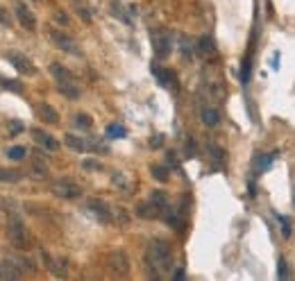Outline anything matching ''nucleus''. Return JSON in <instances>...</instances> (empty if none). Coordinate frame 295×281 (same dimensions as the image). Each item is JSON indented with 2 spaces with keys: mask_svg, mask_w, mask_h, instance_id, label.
<instances>
[{
  "mask_svg": "<svg viewBox=\"0 0 295 281\" xmlns=\"http://www.w3.org/2000/svg\"><path fill=\"white\" fill-rule=\"evenodd\" d=\"M145 259H148V265H150L152 270V277H159V272H166L173 268V249L166 240L161 238H155L150 240L148 245V252H145Z\"/></svg>",
  "mask_w": 295,
  "mask_h": 281,
  "instance_id": "obj_1",
  "label": "nucleus"
},
{
  "mask_svg": "<svg viewBox=\"0 0 295 281\" xmlns=\"http://www.w3.org/2000/svg\"><path fill=\"white\" fill-rule=\"evenodd\" d=\"M50 73H53L55 80H57V89L61 91L66 98H70V100L80 98V86H77V82H75V75L70 73L68 68H64L61 64H50Z\"/></svg>",
  "mask_w": 295,
  "mask_h": 281,
  "instance_id": "obj_2",
  "label": "nucleus"
},
{
  "mask_svg": "<svg viewBox=\"0 0 295 281\" xmlns=\"http://www.w3.org/2000/svg\"><path fill=\"white\" fill-rule=\"evenodd\" d=\"M152 48L159 59H166L173 50V34L166 30H155L152 32Z\"/></svg>",
  "mask_w": 295,
  "mask_h": 281,
  "instance_id": "obj_3",
  "label": "nucleus"
},
{
  "mask_svg": "<svg viewBox=\"0 0 295 281\" xmlns=\"http://www.w3.org/2000/svg\"><path fill=\"white\" fill-rule=\"evenodd\" d=\"M53 193L61 200H77L82 195V188L70 179H57L53 181Z\"/></svg>",
  "mask_w": 295,
  "mask_h": 281,
  "instance_id": "obj_4",
  "label": "nucleus"
},
{
  "mask_svg": "<svg viewBox=\"0 0 295 281\" xmlns=\"http://www.w3.org/2000/svg\"><path fill=\"white\" fill-rule=\"evenodd\" d=\"M84 211L89 213V216H93L98 220V223H112V211H109V207L105 204L102 200H96V197H91V200H86L84 204Z\"/></svg>",
  "mask_w": 295,
  "mask_h": 281,
  "instance_id": "obj_5",
  "label": "nucleus"
},
{
  "mask_svg": "<svg viewBox=\"0 0 295 281\" xmlns=\"http://www.w3.org/2000/svg\"><path fill=\"white\" fill-rule=\"evenodd\" d=\"M7 233H9V240L16 245L18 249L27 247V231H25V225L18 220V218H11L7 223Z\"/></svg>",
  "mask_w": 295,
  "mask_h": 281,
  "instance_id": "obj_6",
  "label": "nucleus"
},
{
  "mask_svg": "<svg viewBox=\"0 0 295 281\" xmlns=\"http://www.w3.org/2000/svg\"><path fill=\"white\" fill-rule=\"evenodd\" d=\"M7 59H9V64L14 66L18 73H23V75H34V73H37V68H34V64H32V59L25 57V55H21V53H16V50L7 53Z\"/></svg>",
  "mask_w": 295,
  "mask_h": 281,
  "instance_id": "obj_7",
  "label": "nucleus"
},
{
  "mask_svg": "<svg viewBox=\"0 0 295 281\" xmlns=\"http://www.w3.org/2000/svg\"><path fill=\"white\" fill-rule=\"evenodd\" d=\"M50 39H53V43L57 46L59 50H64V53H70V55H80V48H77L75 39H70L68 34L59 32V30H53V32H50Z\"/></svg>",
  "mask_w": 295,
  "mask_h": 281,
  "instance_id": "obj_8",
  "label": "nucleus"
},
{
  "mask_svg": "<svg viewBox=\"0 0 295 281\" xmlns=\"http://www.w3.org/2000/svg\"><path fill=\"white\" fill-rule=\"evenodd\" d=\"M107 263H109V268H112L116 275H127V272H129L127 254L120 252V249H116V252H112V254L107 256Z\"/></svg>",
  "mask_w": 295,
  "mask_h": 281,
  "instance_id": "obj_9",
  "label": "nucleus"
},
{
  "mask_svg": "<svg viewBox=\"0 0 295 281\" xmlns=\"http://www.w3.org/2000/svg\"><path fill=\"white\" fill-rule=\"evenodd\" d=\"M14 11H16V18L18 23H21L25 30H34L37 27V18H34V14L30 9H27L23 2H16V7H14Z\"/></svg>",
  "mask_w": 295,
  "mask_h": 281,
  "instance_id": "obj_10",
  "label": "nucleus"
},
{
  "mask_svg": "<svg viewBox=\"0 0 295 281\" xmlns=\"http://www.w3.org/2000/svg\"><path fill=\"white\" fill-rule=\"evenodd\" d=\"M64 143L68 145L70 150H75V152H86V150H98V145L89 143V141H84V138L75 136V134H66V136H64Z\"/></svg>",
  "mask_w": 295,
  "mask_h": 281,
  "instance_id": "obj_11",
  "label": "nucleus"
},
{
  "mask_svg": "<svg viewBox=\"0 0 295 281\" xmlns=\"http://www.w3.org/2000/svg\"><path fill=\"white\" fill-rule=\"evenodd\" d=\"M152 75L157 77V82H159L161 86H166V89H175L177 80H175V75H173L168 68H159V66H152Z\"/></svg>",
  "mask_w": 295,
  "mask_h": 281,
  "instance_id": "obj_12",
  "label": "nucleus"
},
{
  "mask_svg": "<svg viewBox=\"0 0 295 281\" xmlns=\"http://www.w3.org/2000/svg\"><path fill=\"white\" fill-rule=\"evenodd\" d=\"M21 270H18L14 263H9V261H0V279H7V281H16L21 279Z\"/></svg>",
  "mask_w": 295,
  "mask_h": 281,
  "instance_id": "obj_13",
  "label": "nucleus"
},
{
  "mask_svg": "<svg viewBox=\"0 0 295 281\" xmlns=\"http://www.w3.org/2000/svg\"><path fill=\"white\" fill-rule=\"evenodd\" d=\"M200 118H202V122L207 125V127H216L220 120V113L218 109H214V107H204L202 112H200Z\"/></svg>",
  "mask_w": 295,
  "mask_h": 281,
  "instance_id": "obj_14",
  "label": "nucleus"
},
{
  "mask_svg": "<svg viewBox=\"0 0 295 281\" xmlns=\"http://www.w3.org/2000/svg\"><path fill=\"white\" fill-rule=\"evenodd\" d=\"M37 113L41 116V120H46V122H50V125H55V122L59 120V113L55 112L50 105H46V102H41V105L37 107Z\"/></svg>",
  "mask_w": 295,
  "mask_h": 281,
  "instance_id": "obj_15",
  "label": "nucleus"
},
{
  "mask_svg": "<svg viewBox=\"0 0 295 281\" xmlns=\"http://www.w3.org/2000/svg\"><path fill=\"white\" fill-rule=\"evenodd\" d=\"M32 136L37 138V143H41L43 148H48V150H57L59 148V143L55 141L50 134H46V132H41V129H32Z\"/></svg>",
  "mask_w": 295,
  "mask_h": 281,
  "instance_id": "obj_16",
  "label": "nucleus"
},
{
  "mask_svg": "<svg viewBox=\"0 0 295 281\" xmlns=\"http://www.w3.org/2000/svg\"><path fill=\"white\" fill-rule=\"evenodd\" d=\"M270 164H273V154H259L257 159H254V172L261 175L266 168H270Z\"/></svg>",
  "mask_w": 295,
  "mask_h": 281,
  "instance_id": "obj_17",
  "label": "nucleus"
},
{
  "mask_svg": "<svg viewBox=\"0 0 295 281\" xmlns=\"http://www.w3.org/2000/svg\"><path fill=\"white\" fill-rule=\"evenodd\" d=\"M198 53L202 55V57H209V55L214 53V41H211L209 37H202L198 41Z\"/></svg>",
  "mask_w": 295,
  "mask_h": 281,
  "instance_id": "obj_18",
  "label": "nucleus"
},
{
  "mask_svg": "<svg viewBox=\"0 0 295 281\" xmlns=\"http://www.w3.org/2000/svg\"><path fill=\"white\" fill-rule=\"evenodd\" d=\"M112 14H114V16H118V18H120V21H125V23H132V16H127V14H125V7L123 5H120V2H116V0H114V2H112Z\"/></svg>",
  "mask_w": 295,
  "mask_h": 281,
  "instance_id": "obj_19",
  "label": "nucleus"
},
{
  "mask_svg": "<svg viewBox=\"0 0 295 281\" xmlns=\"http://www.w3.org/2000/svg\"><path fill=\"white\" fill-rule=\"evenodd\" d=\"M152 204H155L157 209H161V211H166L168 209V200H166V195L161 191H155L152 193Z\"/></svg>",
  "mask_w": 295,
  "mask_h": 281,
  "instance_id": "obj_20",
  "label": "nucleus"
},
{
  "mask_svg": "<svg viewBox=\"0 0 295 281\" xmlns=\"http://www.w3.org/2000/svg\"><path fill=\"white\" fill-rule=\"evenodd\" d=\"M150 172H152V177H155L157 181H161V184H164V181H168V170L164 168V166H152Z\"/></svg>",
  "mask_w": 295,
  "mask_h": 281,
  "instance_id": "obj_21",
  "label": "nucleus"
},
{
  "mask_svg": "<svg viewBox=\"0 0 295 281\" xmlns=\"http://www.w3.org/2000/svg\"><path fill=\"white\" fill-rule=\"evenodd\" d=\"M21 179V172L18 170H2L0 168V181H18Z\"/></svg>",
  "mask_w": 295,
  "mask_h": 281,
  "instance_id": "obj_22",
  "label": "nucleus"
},
{
  "mask_svg": "<svg viewBox=\"0 0 295 281\" xmlns=\"http://www.w3.org/2000/svg\"><path fill=\"white\" fill-rule=\"evenodd\" d=\"M125 127L123 125H109L107 127V138H123L125 136Z\"/></svg>",
  "mask_w": 295,
  "mask_h": 281,
  "instance_id": "obj_23",
  "label": "nucleus"
},
{
  "mask_svg": "<svg viewBox=\"0 0 295 281\" xmlns=\"http://www.w3.org/2000/svg\"><path fill=\"white\" fill-rule=\"evenodd\" d=\"M75 125H77V127H82V129H89L93 125V120H91L89 113H77V116H75Z\"/></svg>",
  "mask_w": 295,
  "mask_h": 281,
  "instance_id": "obj_24",
  "label": "nucleus"
},
{
  "mask_svg": "<svg viewBox=\"0 0 295 281\" xmlns=\"http://www.w3.org/2000/svg\"><path fill=\"white\" fill-rule=\"evenodd\" d=\"M7 157H9V159H14V161L23 159V157H25V148H23V145H14V148H9Z\"/></svg>",
  "mask_w": 295,
  "mask_h": 281,
  "instance_id": "obj_25",
  "label": "nucleus"
},
{
  "mask_svg": "<svg viewBox=\"0 0 295 281\" xmlns=\"http://www.w3.org/2000/svg\"><path fill=\"white\" fill-rule=\"evenodd\" d=\"M179 46H182V55H184V57H191L193 50H191V41H188L186 37H179Z\"/></svg>",
  "mask_w": 295,
  "mask_h": 281,
  "instance_id": "obj_26",
  "label": "nucleus"
},
{
  "mask_svg": "<svg viewBox=\"0 0 295 281\" xmlns=\"http://www.w3.org/2000/svg\"><path fill=\"white\" fill-rule=\"evenodd\" d=\"M209 154H214V159L218 161V164H223V159H225V152H223L218 145H209Z\"/></svg>",
  "mask_w": 295,
  "mask_h": 281,
  "instance_id": "obj_27",
  "label": "nucleus"
},
{
  "mask_svg": "<svg viewBox=\"0 0 295 281\" xmlns=\"http://www.w3.org/2000/svg\"><path fill=\"white\" fill-rule=\"evenodd\" d=\"M286 265H289V263H286L284 259L279 261V272H277L279 279H289V277H291V272H289V268H286Z\"/></svg>",
  "mask_w": 295,
  "mask_h": 281,
  "instance_id": "obj_28",
  "label": "nucleus"
},
{
  "mask_svg": "<svg viewBox=\"0 0 295 281\" xmlns=\"http://www.w3.org/2000/svg\"><path fill=\"white\" fill-rule=\"evenodd\" d=\"M34 170H37L39 175H43V172L48 170V166H46V161H43L41 157H34Z\"/></svg>",
  "mask_w": 295,
  "mask_h": 281,
  "instance_id": "obj_29",
  "label": "nucleus"
},
{
  "mask_svg": "<svg viewBox=\"0 0 295 281\" xmlns=\"http://www.w3.org/2000/svg\"><path fill=\"white\" fill-rule=\"evenodd\" d=\"M279 225H282V236H284V238H289V236H291V223L286 220V218L279 216Z\"/></svg>",
  "mask_w": 295,
  "mask_h": 281,
  "instance_id": "obj_30",
  "label": "nucleus"
},
{
  "mask_svg": "<svg viewBox=\"0 0 295 281\" xmlns=\"http://www.w3.org/2000/svg\"><path fill=\"white\" fill-rule=\"evenodd\" d=\"M0 25H7V27L11 25V21H9V14H7V11L2 9V7H0Z\"/></svg>",
  "mask_w": 295,
  "mask_h": 281,
  "instance_id": "obj_31",
  "label": "nucleus"
},
{
  "mask_svg": "<svg viewBox=\"0 0 295 281\" xmlns=\"http://www.w3.org/2000/svg\"><path fill=\"white\" fill-rule=\"evenodd\" d=\"M161 145H164V136H161V134L150 138V148H161Z\"/></svg>",
  "mask_w": 295,
  "mask_h": 281,
  "instance_id": "obj_32",
  "label": "nucleus"
},
{
  "mask_svg": "<svg viewBox=\"0 0 295 281\" xmlns=\"http://www.w3.org/2000/svg\"><path fill=\"white\" fill-rule=\"evenodd\" d=\"M2 84L7 86V89H11V91H21V86H18V82H14V80H2Z\"/></svg>",
  "mask_w": 295,
  "mask_h": 281,
  "instance_id": "obj_33",
  "label": "nucleus"
},
{
  "mask_svg": "<svg viewBox=\"0 0 295 281\" xmlns=\"http://www.w3.org/2000/svg\"><path fill=\"white\" fill-rule=\"evenodd\" d=\"M84 168H89V170H100L102 166L96 164V161H84Z\"/></svg>",
  "mask_w": 295,
  "mask_h": 281,
  "instance_id": "obj_34",
  "label": "nucleus"
},
{
  "mask_svg": "<svg viewBox=\"0 0 295 281\" xmlns=\"http://www.w3.org/2000/svg\"><path fill=\"white\" fill-rule=\"evenodd\" d=\"M55 16H57V21H61V23H68V18H66L64 14H59V11H57V14H55Z\"/></svg>",
  "mask_w": 295,
  "mask_h": 281,
  "instance_id": "obj_35",
  "label": "nucleus"
},
{
  "mask_svg": "<svg viewBox=\"0 0 295 281\" xmlns=\"http://www.w3.org/2000/svg\"><path fill=\"white\" fill-rule=\"evenodd\" d=\"M173 277H175V279H184V272H182V270H177Z\"/></svg>",
  "mask_w": 295,
  "mask_h": 281,
  "instance_id": "obj_36",
  "label": "nucleus"
},
{
  "mask_svg": "<svg viewBox=\"0 0 295 281\" xmlns=\"http://www.w3.org/2000/svg\"><path fill=\"white\" fill-rule=\"evenodd\" d=\"M293 207H295V193H293Z\"/></svg>",
  "mask_w": 295,
  "mask_h": 281,
  "instance_id": "obj_37",
  "label": "nucleus"
}]
</instances>
